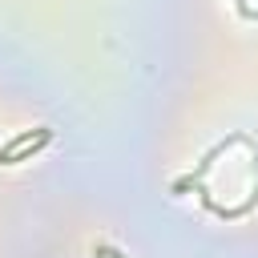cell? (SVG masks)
Listing matches in <instances>:
<instances>
[{"label":"cell","instance_id":"obj_1","mask_svg":"<svg viewBox=\"0 0 258 258\" xmlns=\"http://www.w3.org/2000/svg\"><path fill=\"white\" fill-rule=\"evenodd\" d=\"M48 137H52L48 129H28V133L12 137V141L0 149V165H16V161H24V157H28V153H36V149H40Z\"/></svg>","mask_w":258,"mask_h":258},{"label":"cell","instance_id":"obj_2","mask_svg":"<svg viewBox=\"0 0 258 258\" xmlns=\"http://www.w3.org/2000/svg\"><path fill=\"white\" fill-rule=\"evenodd\" d=\"M93 254H97V258H125V254H117V250H113V246H105V242H97V246H93Z\"/></svg>","mask_w":258,"mask_h":258}]
</instances>
